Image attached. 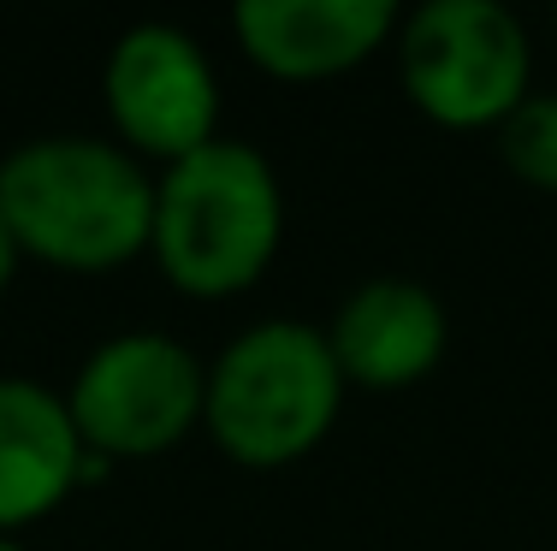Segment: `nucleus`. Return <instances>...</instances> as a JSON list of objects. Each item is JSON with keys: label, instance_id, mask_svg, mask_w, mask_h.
I'll return each mask as SVG.
<instances>
[{"label": "nucleus", "instance_id": "f03ea898", "mask_svg": "<svg viewBox=\"0 0 557 551\" xmlns=\"http://www.w3.org/2000/svg\"><path fill=\"white\" fill-rule=\"evenodd\" d=\"M285 243V190L256 142L214 137L154 178L149 255L172 291L196 303L237 297Z\"/></svg>", "mask_w": 557, "mask_h": 551}, {"label": "nucleus", "instance_id": "20e7f679", "mask_svg": "<svg viewBox=\"0 0 557 551\" xmlns=\"http://www.w3.org/2000/svg\"><path fill=\"white\" fill-rule=\"evenodd\" d=\"M404 96L445 130H498L528 101L534 48L498 0H428L397 18Z\"/></svg>", "mask_w": 557, "mask_h": 551}, {"label": "nucleus", "instance_id": "7ed1b4c3", "mask_svg": "<svg viewBox=\"0 0 557 551\" xmlns=\"http://www.w3.org/2000/svg\"><path fill=\"white\" fill-rule=\"evenodd\" d=\"M344 374L314 321H256L208 362L202 427L232 463L285 468L333 433Z\"/></svg>", "mask_w": 557, "mask_h": 551}, {"label": "nucleus", "instance_id": "9d476101", "mask_svg": "<svg viewBox=\"0 0 557 551\" xmlns=\"http://www.w3.org/2000/svg\"><path fill=\"white\" fill-rule=\"evenodd\" d=\"M498 154L522 184L557 196V89L528 96L522 108L498 125Z\"/></svg>", "mask_w": 557, "mask_h": 551}, {"label": "nucleus", "instance_id": "0eeeda50", "mask_svg": "<svg viewBox=\"0 0 557 551\" xmlns=\"http://www.w3.org/2000/svg\"><path fill=\"white\" fill-rule=\"evenodd\" d=\"M445 303L421 279H397V273L362 279L326 326L344 386L368 391H409L416 379H428L445 356Z\"/></svg>", "mask_w": 557, "mask_h": 551}, {"label": "nucleus", "instance_id": "423d86ee", "mask_svg": "<svg viewBox=\"0 0 557 551\" xmlns=\"http://www.w3.org/2000/svg\"><path fill=\"white\" fill-rule=\"evenodd\" d=\"M108 120L137 161H184L220 137V77L208 48L178 24H131L101 72Z\"/></svg>", "mask_w": 557, "mask_h": 551}, {"label": "nucleus", "instance_id": "f257e3e1", "mask_svg": "<svg viewBox=\"0 0 557 551\" xmlns=\"http://www.w3.org/2000/svg\"><path fill=\"white\" fill-rule=\"evenodd\" d=\"M0 226L30 261L108 273L149 249L154 178L113 137H30L0 161Z\"/></svg>", "mask_w": 557, "mask_h": 551}, {"label": "nucleus", "instance_id": "39448f33", "mask_svg": "<svg viewBox=\"0 0 557 551\" xmlns=\"http://www.w3.org/2000/svg\"><path fill=\"white\" fill-rule=\"evenodd\" d=\"M208 367L166 333H113L77 362L60 391L89 456H161L202 427Z\"/></svg>", "mask_w": 557, "mask_h": 551}, {"label": "nucleus", "instance_id": "9b49d317", "mask_svg": "<svg viewBox=\"0 0 557 551\" xmlns=\"http://www.w3.org/2000/svg\"><path fill=\"white\" fill-rule=\"evenodd\" d=\"M18 243H12V231L0 226V297H7V285H12V273H18Z\"/></svg>", "mask_w": 557, "mask_h": 551}, {"label": "nucleus", "instance_id": "1a4fd4ad", "mask_svg": "<svg viewBox=\"0 0 557 551\" xmlns=\"http://www.w3.org/2000/svg\"><path fill=\"white\" fill-rule=\"evenodd\" d=\"M84 439L65 398L24 374H0V540H18L84 487Z\"/></svg>", "mask_w": 557, "mask_h": 551}, {"label": "nucleus", "instance_id": "6e6552de", "mask_svg": "<svg viewBox=\"0 0 557 551\" xmlns=\"http://www.w3.org/2000/svg\"><path fill=\"white\" fill-rule=\"evenodd\" d=\"M397 18L404 12L392 0H244L232 12V30L268 77L314 84L386 48Z\"/></svg>", "mask_w": 557, "mask_h": 551}, {"label": "nucleus", "instance_id": "f8f14e48", "mask_svg": "<svg viewBox=\"0 0 557 551\" xmlns=\"http://www.w3.org/2000/svg\"><path fill=\"white\" fill-rule=\"evenodd\" d=\"M0 551H30V546H24V540H0Z\"/></svg>", "mask_w": 557, "mask_h": 551}]
</instances>
